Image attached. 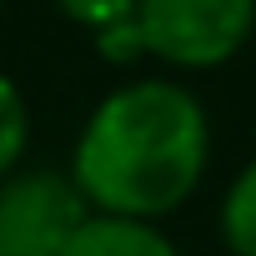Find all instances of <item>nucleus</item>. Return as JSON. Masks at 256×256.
I'll return each instance as SVG.
<instances>
[{
    "mask_svg": "<svg viewBox=\"0 0 256 256\" xmlns=\"http://www.w3.org/2000/svg\"><path fill=\"white\" fill-rule=\"evenodd\" d=\"M211 120L176 80H131L86 116L70 176L90 211L156 221L176 211L206 176Z\"/></svg>",
    "mask_w": 256,
    "mask_h": 256,
    "instance_id": "1",
    "label": "nucleus"
},
{
    "mask_svg": "<svg viewBox=\"0 0 256 256\" xmlns=\"http://www.w3.org/2000/svg\"><path fill=\"white\" fill-rule=\"evenodd\" d=\"M136 26L146 56H161L176 70H211L256 30V0H141Z\"/></svg>",
    "mask_w": 256,
    "mask_h": 256,
    "instance_id": "2",
    "label": "nucleus"
},
{
    "mask_svg": "<svg viewBox=\"0 0 256 256\" xmlns=\"http://www.w3.org/2000/svg\"><path fill=\"white\" fill-rule=\"evenodd\" d=\"M90 201L70 171H10L0 176V256H66L86 226Z\"/></svg>",
    "mask_w": 256,
    "mask_h": 256,
    "instance_id": "3",
    "label": "nucleus"
},
{
    "mask_svg": "<svg viewBox=\"0 0 256 256\" xmlns=\"http://www.w3.org/2000/svg\"><path fill=\"white\" fill-rule=\"evenodd\" d=\"M66 256H181V251L171 246V236L156 221L90 211L86 226L76 231V241L66 246Z\"/></svg>",
    "mask_w": 256,
    "mask_h": 256,
    "instance_id": "4",
    "label": "nucleus"
},
{
    "mask_svg": "<svg viewBox=\"0 0 256 256\" xmlns=\"http://www.w3.org/2000/svg\"><path fill=\"white\" fill-rule=\"evenodd\" d=\"M221 236L231 256H256V156L236 171L226 201H221Z\"/></svg>",
    "mask_w": 256,
    "mask_h": 256,
    "instance_id": "5",
    "label": "nucleus"
},
{
    "mask_svg": "<svg viewBox=\"0 0 256 256\" xmlns=\"http://www.w3.org/2000/svg\"><path fill=\"white\" fill-rule=\"evenodd\" d=\"M30 146V110H26V96L20 86L0 70V176L20 171V156Z\"/></svg>",
    "mask_w": 256,
    "mask_h": 256,
    "instance_id": "6",
    "label": "nucleus"
},
{
    "mask_svg": "<svg viewBox=\"0 0 256 256\" xmlns=\"http://www.w3.org/2000/svg\"><path fill=\"white\" fill-rule=\"evenodd\" d=\"M56 6H60L66 20H76V26H86L90 36H100V30H116V26H126V20H136L141 0H56Z\"/></svg>",
    "mask_w": 256,
    "mask_h": 256,
    "instance_id": "7",
    "label": "nucleus"
}]
</instances>
